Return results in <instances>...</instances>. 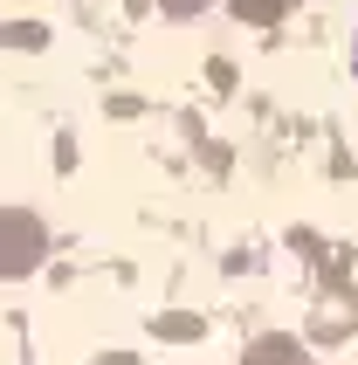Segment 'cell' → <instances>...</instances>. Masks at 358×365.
Returning <instances> with one entry per match:
<instances>
[{
  "instance_id": "1",
  "label": "cell",
  "mask_w": 358,
  "mask_h": 365,
  "mask_svg": "<svg viewBox=\"0 0 358 365\" xmlns=\"http://www.w3.org/2000/svg\"><path fill=\"white\" fill-rule=\"evenodd\" d=\"M352 69H358V48H352Z\"/></svg>"
}]
</instances>
